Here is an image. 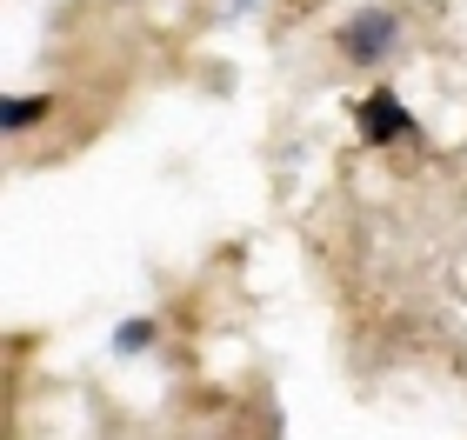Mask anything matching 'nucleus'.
Segmentation results:
<instances>
[{
    "label": "nucleus",
    "mask_w": 467,
    "mask_h": 440,
    "mask_svg": "<svg viewBox=\"0 0 467 440\" xmlns=\"http://www.w3.org/2000/svg\"><path fill=\"white\" fill-rule=\"evenodd\" d=\"M40 114H54V100H7V114H0V120H7V128L20 134V128H34Z\"/></svg>",
    "instance_id": "nucleus-3"
},
{
    "label": "nucleus",
    "mask_w": 467,
    "mask_h": 440,
    "mask_svg": "<svg viewBox=\"0 0 467 440\" xmlns=\"http://www.w3.org/2000/svg\"><path fill=\"white\" fill-rule=\"evenodd\" d=\"M354 114H360V140H368V147H388V140H400V134L414 128V120H408V107H400L394 94H368Z\"/></svg>",
    "instance_id": "nucleus-2"
},
{
    "label": "nucleus",
    "mask_w": 467,
    "mask_h": 440,
    "mask_svg": "<svg viewBox=\"0 0 467 440\" xmlns=\"http://www.w3.org/2000/svg\"><path fill=\"white\" fill-rule=\"evenodd\" d=\"M394 40H400V20L388 7H368V14H354L348 27H341V54L348 60H380Z\"/></svg>",
    "instance_id": "nucleus-1"
}]
</instances>
